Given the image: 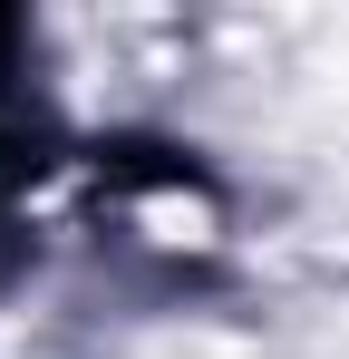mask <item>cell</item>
<instances>
[{
    "label": "cell",
    "instance_id": "6da1fadb",
    "mask_svg": "<svg viewBox=\"0 0 349 359\" xmlns=\"http://www.w3.org/2000/svg\"><path fill=\"white\" fill-rule=\"evenodd\" d=\"M10 49H20V20H10V10H0V68H10Z\"/></svg>",
    "mask_w": 349,
    "mask_h": 359
}]
</instances>
